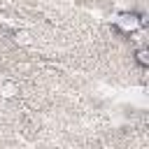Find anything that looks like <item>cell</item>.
Returning <instances> with one entry per match:
<instances>
[{
    "label": "cell",
    "mask_w": 149,
    "mask_h": 149,
    "mask_svg": "<svg viewBox=\"0 0 149 149\" xmlns=\"http://www.w3.org/2000/svg\"><path fill=\"white\" fill-rule=\"evenodd\" d=\"M144 23H147V19H144L142 12H121V14L114 19V26H116L121 33H126V35L140 30Z\"/></svg>",
    "instance_id": "6da1fadb"
},
{
    "label": "cell",
    "mask_w": 149,
    "mask_h": 149,
    "mask_svg": "<svg viewBox=\"0 0 149 149\" xmlns=\"http://www.w3.org/2000/svg\"><path fill=\"white\" fill-rule=\"evenodd\" d=\"M14 42H16V44H30V35H28L26 30H16V33H14Z\"/></svg>",
    "instance_id": "277c9868"
},
{
    "label": "cell",
    "mask_w": 149,
    "mask_h": 149,
    "mask_svg": "<svg viewBox=\"0 0 149 149\" xmlns=\"http://www.w3.org/2000/svg\"><path fill=\"white\" fill-rule=\"evenodd\" d=\"M135 63H137L140 68H149V51H147L144 47L135 51Z\"/></svg>",
    "instance_id": "7a4b0ae2"
},
{
    "label": "cell",
    "mask_w": 149,
    "mask_h": 149,
    "mask_svg": "<svg viewBox=\"0 0 149 149\" xmlns=\"http://www.w3.org/2000/svg\"><path fill=\"white\" fill-rule=\"evenodd\" d=\"M0 91H2V95H5V98H12V95H16V93H19V86H16L14 81H2V88H0Z\"/></svg>",
    "instance_id": "3957f363"
}]
</instances>
